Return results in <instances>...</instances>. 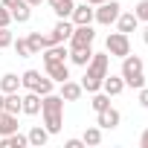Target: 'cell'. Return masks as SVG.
<instances>
[{
    "label": "cell",
    "instance_id": "6da1fadb",
    "mask_svg": "<svg viewBox=\"0 0 148 148\" xmlns=\"http://www.w3.org/2000/svg\"><path fill=\"white\" fill-rule=\"evenodd\" d=\"M41 116H44V128L49 131V136L61 134V128H64V99H61V93L41 96Z\"/></svg>",
    "mask_w": 148,
    "mask_h": 148
},
{
    "label": "cell",
    "instance_id": "7a4b0ae2",
    "mask_svg": "<svg viewBox=\"0 0 148 148\" xmlns=\"http://www.w3.org/2000/svg\"><path fill=\"white\" fill-rule=\"evenodd\" d=\"M108 67H110V55L108 52H93V58L87 61L84 67V79H82V87L87 93H96L102 90V82L108 76Z\"/></svg>",
    "mask_w": 148,
    "mask_h": 148
},
{
    "label": "cell",
    "instance_id": "3957f363",
    "mask_svg": "<svg viewBox=\"0 0 148 148\" xmlns=\"http://www.w3.org/2000/svg\"><path fill=\"white\" fill-rule=\"evenodd\" d=\"M119 76H122V82H125V87H134V90H139V87H145V61L139 58V55H125L122 58V70H119Z\"/></svg>",
    "mask_w": 148,
    "mask_h": 148
},
{
    "label": "cell",
    "instance_id": "277c9868",
    "mask_svg": "<svg viewBox=\"0 0 148 148\" xmlns=\"http://www.w3.org/2000/svg\"><path fill=\"white\" fill-rule=\"evenodd\" d=\"M21 87H26V90H35V93L47 96V93H52L55 82H52L49 76H41L38 70H26L23 76H21Z\"/></svg>",
    "mask_w": 148,
    "mask_h": 148
},
{
    "label": "cell",
    "instance_id": "5b68a950",
    "mask_svg": "<svg viewBox=\"0 0 148 148\" xmlns=\"http://www.w3.org/2000/svg\"><path fill=\"white\" fill-rule=\"evenodd\" d=\"M119 12H122L119 0H105V3H99V6H96V12H93V21H96L99 26H110V23H116Z\"/></svg>",
    "mask_w": 148,
    "mask_h": 148
},
{
    "label": "cell",
    "instance_id": "8992f818",
    "mask_svg": "<svg viewBox=\"0 0 148 148\" xmlns=\"http://www.w3.org/2000/svg\"><path fill=\"white\" fill-rule=\"evenodd\" d=\"M105 49H108V55H113V58H125V55L131 52V38H128L125 32H110L108 41H105Z\"/></svg>",
    "mask_w": 148,
    "mask_h": 148
},
{
    "label": "cell",
    "instance_id": "52a82bcc",
    "mask_svg": "<svg viewBox=\"0 0 148 148\" xmlns=\"http://www.w3.org/2000/svg\"><path fill=\"white\" fill-rule=\"evenodd\" d=\"M93 41H96V32H93V26L90 23H82V26H73V35H70V47L67 49H82V47H93Z\"/></svg>",
    "mask_w": 148,
    "mask_h": 148
},
{
    "label": "cell",
    "instance_id": "ba28073f",
    "mask_svg": "<svg viewBox=\"0 0 148 148\" xmlns=\"http://www.w3.org/2000/svg\"><path fill=\"white\" fill-rule=\"evenodd\" d=\"M119 122H122V113L116 108H105V110L96 113V125L102 131H113V128H119Z\"/></svg>",
    "mask_w": 148,
    "mask_h": 148
},
{
    "label": "cell",
    "instance_id": "9c48e42d",
    "mask_svg": "<svg viewBox=\"0 0 148 148\" xmlns=\"http://www.w3.org/2000/svg\"><path fill=\"white\" fill-rule=\"evenodd\" d=\"M73 23L70 18H58V23L52 26V32H49V38H52V44H67L70 41V35H73Z\"/></svg>",
    "mask_w": 148,
    "mask_h": 148
},
{
    "label": "cell",
    "instance_id": "30bf717a",
    "mask_svg": "<svg viewBox=\"0 0 148 148\" xmlns=\"http://www.w3.org/2000/svg\"><path fill=\"white\" fill-rule=\"evenodd\" d=\"M21 113H26V116H38V113H41V93L26 90V93L21 96Z\"/></svg>",
    "mask_w": 148,
    "mask_h": 148
},
{
    "label": "cell",
    "instance_id": "8fae6325",
    "mask_svg": "<svg viewBox=\"0 0 148 148\" xmlns=\"http://www.w3.org/2000/svg\"><path fill=\"white\" fill-rule=\"evenodd\" d=\"M38 55L44 58V64H55V61H67L70 49H67L64 44H49V47H47V49H41Z\"/></svg>",
    "mask_w": 148,
    "mask_h": 148
},
{
    "label": "cell",
    "instance_id": "7c38bea8",
    "mask_svg": "<svg viewBox=\"0 0 148 148\" xmlns=\"http://www.w3.org/2000/svg\"><path fill=\"white\" fill-rule=\"evenodd\" d=\"M93 12H96V6H90V3H76V6H73L70 21L76 23V26H82V23H93Z\"/></svg>",
    "mask_w": 148,
    "mask_h": 148
},
{
    "label": "cell",
    "instance_id": "4fadbf2b",
    "mask_svg": "<svg viewBox=\"0 0 148 148\" xmlns=\"http://www.w3.org/2000/svg\"><path fill=\"white\" fill-rule=\"evenodd\" d=\"M82 93H84L82 82H73V79L61 82V99H64V102H79V99H82Z\"/></svg>",
    "mask_w": 148,
    "mask_h": 148
},
{
    "label": "cell",
    "instance_id": "5bb4252c",
    "mask_svg": "<svg viewBox=\"0 0 148 148\" xmlns=\"http://www.w3.org/2000/svg\"><path fill=\"white\" fill-rule=\"evenodd\" d=\"M47 67V76L55 82V84H61V82H67L70 79V67H67V61H55V64H44Z\"/></svg>",
    "mask_w": 148,
    "mask_h": 148
},
{
    "label": "cell",
    "instance_id": "9a60e30c",
    "mask_svg": "<svg viewBox=\"0 0 148 148\" xmlns=\"http://www.w3.org/2000/svg\"><path fill=\"white\" fill-rule=\"evenodd\" d=\"M136 26H139V18L134 12H119V18H116V29L119 32L131 35V32H136Z\"/></svg>",
    "mask_w": 148,
    "mask_h": 148
},
{
    "label": "cell",
    "instance_id": "2e32d148",
    "mask_svg": "<svg viewBox=\"0 0 148 148\" xmlns=\"http://www.w3.org/2000/svg\"><path fill=\"white\" fill-rule=\"evenodd\" d=\"M26 139H29V145H35V148H44V145L49 142V131H47L44 125H35V128H29Z\"/></svg>",
    "mask_w": 148,
    "mask_h": 148
},
{
    "label": "cell",
    "instance_id": "e0dca14e",
    "mask_svg": "<svg viewBox=\"0 0 148 148\" xmlns=\"http://www.w3.org/2000/svg\"><path fill=\"white\" fill-rule=\"evenodd\" d=\"M9 12H12V23H29V18H32V6L26 0H21V3L12 6Z\"/></svg>",
    "mask_w": 148,
    "mask_h": 148
},
{
    "label": "cell",
    "instance_id": "ac0fdd59",
    "mask_svg": "<svg viewBox=\"0 0 148 148\" xmlns=\"http://www.w3.org/2000/svg\"><path fill=\"white\" fill-rule=\"evenodd\" d=\"M102 90L108 93V96H119L122 90H125V82H122V76H105V82H102Z\"/></svg>",
    "mask_w": 148,
    "mask_h": 148
},
{
    "label": "cell",
    "instance_id": "d6986e66",
    "mask_svg": "<svg viewBox=\"0 0 148 148\" xmlns=\"http://www.w3.org/2000/svg\"><path fill=\"white\" fill-rule=\"evenodd\" d=\"M26 41H29L32 55H38L41 49H47V47L52 44V38H49V35H41V32H29V35H26Z\"/></svg>",
    "mask_w": 148,
    "mask_h": 148
},
{
    "label": "cell",
    "instance_id": "ffe728a7",
    "mask_svg": "<svg viewBox=\"0 0 148 148\" xmlns=\"http://www.w3.org/2000/svg\"><path fill=\"white\" fill-rule=\"evenodd\" d=\"M18 131V116L9 110H0V136H9Z\"/></svg>",
    "mask_w": 148,
    "mask_h": 148
},
{
    "label": "cell",
    "instance_id": "44dd1931",
    "mask_svg": "<svg viewBox=\"0 0 148 148\" xmlns=\"http://www.w3.org/2000/svg\"><path fill=\"white\" fill-rule=\"evenodd\" d=\"M21 90V76L18 73H3L0 76V93H15Z\"/></svg>",
    "mask_w": 148,
    "mask_h": 148
},
{
    "label": "cell",
    "instance_id": "7402d4cb",
    "mask_svg": "<svg viewBox=\"0 0 148 148\" xmlns=\"http://www.w3.org/2000/svg\"><path fill=\"white\" fill-rule=\"evenodd\" d=\"M76 67H87V61L93 58V47H82V49H70V55H67Z\"/></svg>",
    "mask_w": 148,
    "mask_h": 148
},
{
    "label": "cell",
    "instance_id": "603a6c76",
    "mask_svg": "<svg viewBox=\"0 0 148 148\" xmlns=\"http://www.w3.org/2000/svg\"><path fill=\"white\" fill-rule=\"evenodd\" d=\"M0 145L3 148H26L29 145V139H26V134H9V136H0Z\"/></svg>",
    "mask_w": 148,
    "mask_h": 148
},
{
    "label": "cell",
    "instance_id": "cb8c5ba5",
    "mask_svg": "<svg viewBox=\"0 0 148 148\" xmlns=\"http://www.w3.org/2000/svg\"><path fill=\"white\" fill-rule=\"evenodd\" d=\"M3 110H9V113H21V93L15 90V93H3Z\"/></svg>",
    "mask_w": 148,
    "mask_h": 148
},
{
    "label": "cell",
    "instance_id": "d4e9b609",
    "mask_svg": "<svg viewBox=\"0 0 148 148\" xmlns=\"http://www.w3.org/2000/svg\"><path fill=\"white\" fill-rule=\"evenodd\" d=\"M93 99H90V105H93V110L99 113V110H105V108H110V96L105 93V90H96V93H90Z\"/></svg>",
    "mask_w": 148,
    "mask_h": 148
},
{
    "label": "cell",
    "instance_id": "484cf974",
    "mask_svg": "<svg viewBox=\"0 0 148 148\" xmlns=\"http://www.w3.org/2000/svg\"><path fill=\"white\" fill-rule=\"evenodd\" d=\"M82 139H84V145H99V142H102V128H99V125H90Z\"/></svg>",
    "mask_w": 148,
    "mask_h": 148
},
{
    "label": "cell",
    "instance_id": "4316f807",
    "mask_svg": "<svg viewBox=\"0 0 148 148\" xmlns=\"http://www.w3.org/2000/svg\"><path fill=\"white\" fill-rule=\"evenodd\" d=\"M12 47H15V52H18L21 58H29V55H32V49H29V41H26V38H18V41H12Z\"/></svg>",
    "mask_w": 148,
    "mask_h": 148
},
{
    "label": "cell",
    "instance_id": "83f0119b",
    "mask_svg": "<svg viewBox=\"0 0 148 148\" xmlns=\"http://www.w3.org/2000/svg\"><path fill=\"white\" fill-rule=\"evenodd\" d=\"M134 15H136L139 21H145V23H148V0H139V3L134 6Z\"/></svg>",
    "mask_w": 148,
    "mask_h": 148
},
{
    "label": "cell",
    "instance_id": "f1b7e54d",
    "mask_svg": "<svg viewBox=\"0 0 148 148\" xmlns=\"http://www.w3.org/2000/svg\"><path fill=\"white\" fill-rule=\"evenodd\" d=\"M12 32H9V26H0V49H6V47H12Z\"/></svg>",
    "mask_w": 148,
    "mask_h": 148
},
{
    "label": "cell",
    "instance_id": "f546056e",
    "mask_svg": "<svg viewBox=\"0 0 148 148\" xmlns=\"http://www.w3.org/2000/svg\"><path fill=\"white\" fill-rule=\"evenodd\" d=\"M9 23H12V12L0 3V26H9Z\"/></svg>",
    "mask_w": 148,
    "mask_h": 148
},
{
    "label": "cell",
    "instance_id": "4dcf8cb0",
    "mask_svg": "<svg viewBox=\"0 0 148 148\" xmlns=\"http://www.w3.org/2000/svg\"><path fill=\"white\" fill-rule=\"evenodd\" d=\"M136 93H139V96H136V102H139V105H142V108L148 110V84H145V87H139Z\"/></svg>",
    "mask_w": 148,
    "mask_h": 148
},
{
    "label": "cell",
    "instance_id": "1f68e13d",
    "mask_svg": "<svg viewBox=\"0 0 148 148\" xmlns=\"http://www.w3.org/2000/svg\"><path fill=\"white\" fill-rule=\"evenodd\" d=\"M82 145H84V139H76V136L64 142V148H82Z\"/></svg>",
    "mask_w": 148,
    "mask_h": 148
},
{
    "label": "cell",
    "instance_id": "d6a6232c",
    "mask_svg": "<svg viewBox=\"0 0 148 148\" xmlns=\"http://www.w3.org/2000/svg\"><path fill=\"white\" fill-rule=\"evenodd\" d=\"M139 148H148V128L139 134Z\"/></svg>",
    "mask_w": 148,
    "mask_h": 148
},
{
    "label": "cell",
    "instance_id": "836d02e7",
    "mask_svg": "<svg viewBox=\"0 0 148 148\" xmlns=\"http://www.w3.org/2000/svg\"><path fill=\"white\" fill-rule=\"evenodd\" d=\"M0 3H3L6 9H12V6H18V3H21V0H0Z\"/></svg>",
    "mask_w": 148,
    "mask_h": 148
},
{
    "label": "cell",
    "instance_id": "e575fe53",
    "mask_svg": "<svg viewBox=\"0 0 148 148\" xmlns=\"http://www.w3.org/2000/svg\"><path fill=\"white\" fill-rule=\"evenodd\" d=\"M142 41H145V47H148V23H145V29H142Z\"/></svg>",
    "mask_w": 148,
    "mask_h": 148
},
{
    "label": "cell",
    "instance_id": "d590c367",
    "mask_svg": "<svg viewBox=\"0 0 148 148\" xmlns=\"http://www.w3.org/2000/svg\"><path fill=\"white\" fill-rule=\"evenodd\" d=\"M26 3H29V6L35 9V6H41V3H44V0H26Z\"/></svg>",
    "mask_w": 148,
    "mask_h": 148
},
{
    "label": "cell",
    "instance_id": "8d00e7d4",
    "mask_svg": "<svg viewBox=\"0 0 148 148\" xmlns=\"http://www.w3.org/2000/svg\"><path fill=\"white\" fill-rule=\"evenodd\" d=\"M87 3H90V6H99V3H105V0H87Z\"/></svg>",
    "mask_w": 148,
    "mask_h": 148
},
{
    "label": "cell",
    "instance_id": "74e56055",
    "mask_svg": "<svg viewBox=\"0 0 148 148\" xmlns=\"http://www.w3.org/2000/svg\"><path fill=\"white\" fill-rule=\"evenodd\" d=\"M0 110H3V93H0Z\"/></svg>",
    "mask_w": 148,
    "mask_h": 148
}]
</instances>
